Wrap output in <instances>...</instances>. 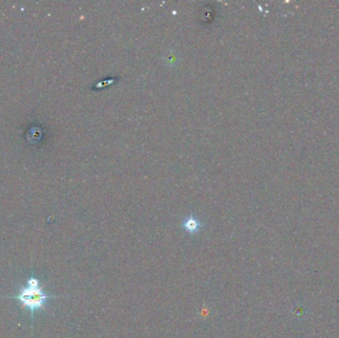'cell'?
I'll return each instance as SVG.
<instances>
[{"label": "cell", "instance_id": "cell-1", "mask_svg": "<svg viewBox=\"0 0 339 338\" xmlns=\"http://www.w3.org/2000/svg\"><path fill=\"white\" fill-rule=\"evenodd\" d=\"M16 299L31 313H34L43 308L50 297L42 292L38 279L31 278L28 280V287L20 291Z\"/></svg>", "mask_w": 339, "mask_h": 338}, {"label": "cell", "instance_id": "cell-2", "mask_svg": "<svg viewBox=\"0 0 339 338\" xmlns=\"http://www.w3.org/2000/svg\"><path fill=\"white\" fill-rule=\"evenodd\" d=\"M199 227H200L199 221L193 217H188L184 222V228L189 233H195L196 231H198Z\"/></svg>", "mask_w": 339, "mask_h": 338}]
</instances>
